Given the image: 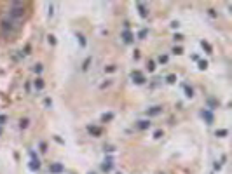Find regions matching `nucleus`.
<instances>
[{
	"instance_id": "13",
	"label": "nucleus",
	"mask_w": 232,
	"mask_h": 174,
	"mask_svg": "<svg viewBox=\"0 0 232 174\" xmlns=\"http://www.w3.org/2000/svg\"><path fill=\"white\" fill-rule=\"evenodd\" d=\"M44 85H45V84H44V80L39 77V78L35 80V89H37V91H42V89H44Z\"/></svg>"
},
{
	"instance_id": "34",
	"label": "nucleus",
	"mask_w": 232,
	"mask_h": 174,
	"mask_svg": "<svg viewBox=\"0 0 232 174\" xmlns=\"http://www.w3.org/2000/svg\"><path fill=\"white\" fill-rule=\"evenodd\" d=\"M4 122H5V117H4V115H0V124H4Z\"/></svg>"
},
{
	"instance_id": "10",
	"label": "nucleus",
	"mask_w": 232,
	"mask_h": 174,
	"mask_svg": "<svg viewBox=\"0 0 232 174\" xmlns=\"http://www.w3.org/2000/svg\"><path fill=\"white\" fill-rule=\"evenodd\" d=\"M161 111H162V108H161V106H152L147 113H149V117H155V115H159Z\"/></svg>"
},
{
	"instance_id": "22",
	"label": "nucleus",
	"mask_w": 232,
	"mask_h": 174,
	"mask_svg": "<svg viewBox=\"0 0 232 174\" xmlns=\"http://www.w3.org/2000/svg\"><path fill=\"white\" fill-rule=\"evenodd\" d=\"M199 68H201V70H206V68H208V61H199Z\"/></svg>"
},
{
	"instance_id": "6",
	"label": "nucleus",
	"mask_w": 232,
	"mask_h": 174,
	"mask_svg": "<svg viewBox=\"0 0 232 174\" xmlns=\"http://www.w3.org/2000/svg\"><path fill=\"white\" fill-rule=\"evenodd\" d=\"M87 133L91 134V136H99V134H101V127H98V125H89V127H87Z\"/></svg>"
},
{
	"instance_id": "31",
	"label": "nucleus",
	"mask_w": 232,
	"mask_h": 174,
	"mask_svg": "<svg viewBox=\"0 0 232 174\" xmlns=\"http://www.w3.org/2000/svg\"><path fill=\"white\" fill-rule=\"evenodd\" d=\"M162 136V131H155V134H154V138H161Z\"/></svg>"
},
{
	"instance_id": "23",
	"label": "nucleus",
	"mask_w": 232,
	"mask_h": 174,
	"mask_svg": "<svg viewBox=\"0 0 232 174\" xmlns=\"http://www.w3.org/2000/svg\"><path fill=\"white\" fill-rule=\"evenodd\" d=\"M147 33H149L147 30H141L140 33H138V38H145V37H147Z\"/></svg>"
},
{
	"instance_id": "8",
	"label": "nucleus",
	"mask_w": 232,
	"mask_h": 174,
	"mask_svg": "<svg viewBox=\"0 0 232 174\" xmlns=\"http://www.w3.org/2000/svg\"><path fill=\"white\" fill-rule=\"evenodd\" d=\"M136 7H138V12H140L141 17H147V16H149V11H147V7H145L143 4H136Z\"/></svg>"
},
{
	"instance_id": "29",
	"label": "nucleus",
	"mask_w": 232,
	"mask_h": 174,
	"mask_svg": "<svg viewBox=\"0 0 232 174\" xmlns=\"http://www.w3.org/2000/svg\"><path fill=\"white\" fill-rule=\"evenodd\" d=\"M47 38H49V44H52V45H54V44H56V38H54V37H52V35H49V37H47Z\"/></svg>"
},
{
	"instance_id": "24",
	"label": "nucleus",
	"mask_w": 232,
	"mask_h": 174,
	"mask_svg": "<svg viewBox=\"0 0 232 174\" xmlns=\"http://www.w3.org/2000/svg\"><path fill=\"white\" fill-rule=\"evenodd\" d=\"M159 63H161V65L168 63V56H159Z\"/></svg>"
},
{
	"instance_id": "20",
	"label": "nucleus",
	"mask_w": 232,
	"mask_h": 174,
	"mask_svg": "<svg viewBox=\"0 0 232 174\" xmlns=\"http://www.w3.org/2000/svg\"><path fill=\"white\" fill-rule=\"evenodd\" d=\"M166 80H168V84H174V82H176V77H174V75H168V78H166Z\"/></svg>"
},
{
	"instance_id": "11",
	"label": "nucleus",
	"mask_w": 232,
	"mask_h": 174,
	"mask_svg": "<svg viewBox=\"0 0 232 174\" xmlns=\"http://www.w3.org/2000/svg\"><path fill=\"white\" fill-rule=\"evenodd\" d=\"M201 45H202V49L206 50L208 54H213V49H211V45H209L206 40H201Z\"/></svg>"
},
{
	"instance_id": "5",
	"label": "nucleus",
	"mask_w": 232,
	"mask_h": 174,
	"mask_svg": "<svg viewBox=\"0 0 232 174\" xmlns=\"http://www.w3.org/2000/svg\"><path fill=\"white\" fill-rule=\"evenodd\" d=\"M49 172H52V174L63 172V166H61V164H51V166H49Z\"/></svg>"
},
{
	"instance_id": "18",
	"label": "nucleus",
	"mask_w": 232,
	"mask_h": 174,
	"mask_svg": "<svg viewBox=\"0 0 232 174\" xmlns=\"http://www.w3.org/2000/svg\"><path fill=\"white\" fill-rule=\"evenodd\" d=\"M28 122H30L28 118H21V120H19V127H21V129H26V127H28Z\"/></svg>"
},
{
	"instance_id": "3",
	"label": "nucleus",
	"mask_w": 232,
	"mask_h": 174,
	"mask_svg": "<svg viewBox=\"0 0 232 174\" xmlns=\"http://www.w3.org/2000/svg\"><path fill=\"white\" fill-rule=\"evenodd\" d=\"M30 155H32V162H30V169H32V171H37V169H40V160H39V158L35 157V153H30Z\"/></svg>"
},
{
	"instance_id": "32",
	"label": "nucleus",
	"mask_w": 232,
	"mask_h": 174,
	"mask_svg": "<svg viewBox=\"0 0 232 174\" xmlns=\"http://www.w3.org/2000/svg\"><path fill=\"white\" fill-rule=\"evenodd\" d=\"M45 148H47V145H45V143H40V150H42V151H45Z\"/></svg>"
},
{
	"instance_id": "26",
	"label": "nucleus",
	"mask_w": 232,
	"mask_h": 174,
	"mask_svg": "<svg viewBox=\"0 0 232 174\" xmlns=\"http://www.w3.org/2000/svg\"><path fill=\"white\" fill-rule=\"evenodd\" d=\"M33 70H35V73H40V72H42V65H35Z\"/></svg>"
},
{
	"instance_id": "9",
	"label": "nucleus",
	"mask_w": 232,
	"mask_h": 174,
	"mask_svg": "<svg viewBox=\"0 0 232 174\" xmlns=\"http://www.w3.org/2000/svg\"><path fill=\"white\" fill-rule=\"evenodd\" d=\"M122 38H124L126 44H131L133 42V33L129 32V30H124V32H122Z\"/></svg>"
},
{
	"instance_id": "4",
	"label": "nucleus",
	"mask_w": 232,
	"mask_h": 174,
	"mask_svg": "<svg viewBox=\"0 0 232 174\" xmlns=\"http://www.w3.org/2000/svg\"><path fill=\"white\" fill-rule=\"evenodd\" d=\"M2 30L7 33V32H12L14 30V25H12V21H9V19H4L2 21Z\"/></svg>"
},
{
	"instance_id": "17",
	"label": "nucleus",
	"mask_w": 232,
	"mask_h": 174,
	"mask_svg": "<svg viewBox=\"0 0 232 174\" xmlns=\"http://www.w3.org/2000/svg\"><path fill=\"white\" fill-rule=\"evenodd\" d=\"M185 96H187V98H192V96H194V91H192V87L185 85Z\"/></svg>"
},
{
	"instance_id": "7",
	"label": "nucleus",
	"mask_w": 232,
	"mask_h": 174,
	"mask_svg": "<svg viewBox=\"0 0 232 174\" xmlns=\"http://www.w3.org/2000/svg\"><path fill=\"white\" fill-rule=\"evenodd\" d=\"M202 118L206 120L208 124H213V113L209 110H202Z\"/></svg>"
},
{
	"instance_id": "15",
	"label": "nucleus",
	"mask_w": 232,
	"mask_h": 174,
	"mask_svg": "<svg viewBox=\"0 0 232 174\" xmlns=\"http://www.w3.org/2000/svg\"><path fill=\"white\" fill-rule=\"evenodd\" d=\"M101 169H103L105 172H108V171H112V162H110V160H108V162H105V164L101 166Z\"/></svg>"
},
{
	"instance_id": "2",
	"label": "nucleus",
	"mask_w": 232,
	"mask_h": 174,
	"mask_svg": "<svg viewBox=\"0 0 232 174\" xmlns=\"http://www.w3.org/2000/svg\"><path fill=\"white\" fill-rule=\"evenodd\" d=\"M131 78L134 84H138V85H141V84H145V77L140 73V72H133L131 73Z\"/></svg>"
},
{
	"instance_id": "33",
	"label": "nucleus",
	"mask_w": 232,
	"mask_h": 174,
	"mask_svg": "<svg viewBox=\"0 0 232 174\" xmlns=\"http://www.w3.org/2000/svg\"><path fill=\"white\" fill-rule=\"evenodd\" d=\"M171 26H173V28H178L180 25H178V21H173V23H171Z\"/></svg>"
},
{
	"instance_id": "19",
	"label": "nucleus",
	"mask_w": 232,
	"mask_h": 174,
	"mask_svg": "<svg viewBox=\"0 0 232 174\" xmlns=\"http://www.w3.org/2000/svg\"><path fill=\"white\" fill-rule=\"evenodd\" d=\"M77 38H79V42H80V45H82V47H86V38H84V35H77Z\"/></svg>"
},
{
	"instance_id": "27",
	"label": "nucleus",
	"mask_w": 232,
	"mask_h": 174,
	"mask_svg": "<svg viewBox=\"0 0 232 174\" xmlns=\"http://www.w3.org/2000/svg\"><path fill=\"white\" fill-rule=\"evenodd\" d=\"M173 52H174V54H182V52H183V49H182V47H174V49H173Z\"/></svg>"
},
{
	"instance_id": "21",
	"label": "nucleus",
	"mask_w": 232,
	"mask_h": 174,
	"mask_svg": "<svg viewBox=\"0 0 232 174\" xmlns=\"http://www.w3.org/2000/svg\"><path fill=\"white\" fill-rule=\"evenodd\" d=\"M147 66H149V72H154V70H155V63H154V61H149Z\"/></svg>"
},
{
	"instance_id": "30",
	"label": "nucleus",
	"mask_w": 232,
	"mask_h": 174,
	"mask_svg": "<svg viewBox=\"0 0 232 174\" xmlns=\"http://www.w3.org/2000/svg\"><path fill=\"white\" fill-rule=\"evenodd\" d=\"M105 70H107V72H115V66L112 65V66H107V68H105Z\"/></svg>"
},
{
	"instance_id": "12",
	"label": "nucleus",
	"mask_w": 232,
	"mask_h": 174,
	"mask_svg": "<svg viewBox=\"0 0 232 174\" xmlns=\"http://www.w3.org/2000/svg\"><path fill=\"white\" fill-rule=\"evenodd\" d=\"M149 127H150L149 120H140V122H138V129H141V131H145V129H149Z\"/></svg>"
},
{
	"instance_id": "25",
	"label": "nucleus",
	"mask_w": 232,
	"mask_h": 174,
	"mask_svg": "<svg viewBox=\"0 0 232 174\" xmlns=\"http://www.w3.org/2000/svg\"><path fill=\"white\" fill-rule=\"evenodd\" d=\"M89 63H91V58H87L86 61H84V66H82V70H87V66H89Z\"/></svg>"
},
{
	"instance_id": "14",
	"label": "nucleus",
	"mask_w": 232,
	"mask_h": 174,
	"mask_svg": "<svg viewBox=\"0 0 232 174\" xmlns=\"http://www.w3.org/2000/svg\"><path fill=\"white\" fill-rule=\"evenodd\" d=\"M112 118H114V113H105V115H101V122H108Z\"/></svg>"
},
{
	"instance_id": "16",
	"label": "nucleus",
	"mask_w": 232,
	"mask_h": 174,
	"mask_svg": "<svg viewBox=\"0 0 232 174\" xmlns=\"http://www.w3.org/2000/svg\"><path fill=\"white\" fill-rule=\"evenodd\" d=\"M215 134L218 136V138H225V136L229 134V131H227V129H220V131H216Z\"/></svg>"
},
{
	"instance_id": "28",
	"label": "nucleus",
	"mask_w": 232,
	"mask_h": 174,
	"mask_svg": "<svg viewBox=\"0 0 232 174\" xmlns=\"http://www.w3.org/2000/svg\"><path fill=\"white\" fill-rule=\"evenodd\" d=\"M174 40H183V35H180V33H174V37H173Z\"/></svg>"
},
{
	"instance_id": "1",
	"label": "nucleus",
	"mask_w": 232,
	"mask_h": 174,
	"mask_svg": "<svg viewBox=\"0 0 232 174\" xmlns=\"http://www.w3.org/2000/svg\"><path fill=\"white\" fill-rule=\"evenodd\" d=\"M9 14H11V17H23L25 16V7H23V4H21V2H12Z\"/></svg>"
}]
</instances>
